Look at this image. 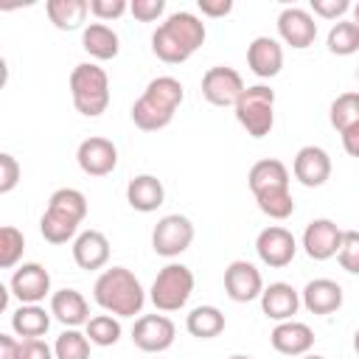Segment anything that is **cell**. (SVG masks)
<instances>
[{
	"label": "cell",
	"instance_id": "6da1fadb",
	"mask_svg": "<svg viewBox=\"0 0 359 359\" xmlns=\"http://www.w3.org/2000/svg\"><path fill=\"white\" fill-rule=\"evenodd\" d=\"M205 22L194 11H174L151 34V53L165 65L188 62L205 45Z\"/></svg>",
	"mask_w": 359,
	"mask_h": 359
},
{
	"label": "cell",
	"instance_id": "7a4b0ae2",
	"mask_svg": "<svg viewBox=\"0 0 359 359\" xmlns=\"http://www.w3.org/2000/svg\"><path fill=\"white\" fill-rule=\"evenodd\" d=\"M185 98V90L180 79L174 76H157L146 84L143 95L132 104V123L143 132L165 129L174 121V112L180 109Z\"/></svg>",
	"mask_w": 359,
	"mask_h": 359
},
{
	"label": "cell",
	"instance_id": "3957f363",
	"mask_svg": "<svg viewBox=\"0 0 359 359\" xmlns=\"http://www.w3.org/2000/svg\"><path fill=\"white\" fill-rule=\"evenodd\" d=\"M93 297L107 314H115V317H135L143 311V303H146V292L140 280L126 266L104 269L95 278Z\"/></svg>",
	"mask_w": 359,
	"mask_h": 359
},
{
	"label": "cell",
	"instance_id": "277c9868",
	"mask_svg": "<svg viewBox=\"0 0 359 359\" xmlns=\"http://www.w3.org/2000/svg\"><path fill=\"white\" fill-rule=\"evenodd\" d=\"M84 216H87V196L79 188H59L48 199V208L39 219V233L50 244H67L70 238H76Z\"/></svg>",
	"mask_w": 359,
	"mask_h": 359
},
{
	"label": "cell",
	"instance_id": "5b68a950",
	"mask_svg": "<svg viewBox=\"0 0 359 359\" xmlns=\"http://www.w3.org/2000/svg\"><path fill=\"white\" fill-rule=\"evenodd\" d=\"M70 98H73V107L87 118H98L101 112H107V107H109L107 70L93 62L76 65L70 73Z\"/></svg>",
	"mask_w": 359,
	"mask_h": 359
},
{
	"label": "cell",
	"instance_id": "8992f818",
	"mask_svg": "<svg viewBox=\"0 0 359 359\" xmlns=\"http://www.w3.org/2000/svg\"><path fill=\"white\" fill-rule=\"evenodd\" d=\"M236 109V121L247 129L250 137H266L275 123V90L266 84H252L241 93Z\"/></svg>",
	"mask_w": 359,
	"mask_h": 359
},
{
	"label": "cell",
	"instance_id": "52a82bcc",
	"mask_svg": "<svg viewBox=\"0 0 359 359\" xmlns=\"http://www.w3.org/2000/svg\"><path fill=\"white\" fill-rule=\"evenodd\" d=\"M191 292H194V272L185 264H165L149 289V300L154 303L157 311H180L188 303Z\"/></svg>",
	"mask_w": 359,
	"mask_h": 359
},
{
	"label": "cell",
	"instance_id": "ba28073f",
	"mask_svg": "<svg viewBox=\"0 0 359 359\" xmlns=\"http://www.w3.org/2000/svg\"><path fill=\"white\" fill-rule=\"evenodd\" d=\"M194 241V222L180 213L163 216L154 230H151V250L163 258H177L182 255Z\"/></svg>",
	"mask_w": 359,
	"mask_h": 359
},
{
	"label": "cell",
	"instance_id": "9c48e42d",
	"mask_svg": "<svg viewBox=\"0 0 359 359\" xmlns=\"http://www.w3.org/2000/svg\"><path fill=\"white\" fill-rule=\"evenodd\" d=\"M244 90L247 87H244L241 73L227 67V65L208 67L205 76H202V95L213 107H236Z\"/></svg>",
	"mask_w": 359,
	"mask_h": 359
},
{
	"label": "cell",
	"instance_id": "30bf717a",
	"mask_svg": "<svg viewBox=\"0 0 359 359\" xmlns=\"http://www.w3.org/2000/svg\"><path fill=\"white\" fill-rule=\"evenodd\" d=\"M177 325L165 314H143L132 325V342L143 353H163L174 345Z\"/></svg>",
	"mask_w": 359,
	"mask_h": 359
},
{
	"label": "cell",
	"instance_id": "8fae6325",
	"mask_svg": "<svg viewBox=\"0 0 359 359\" xmlns=\"http://www.w3.org/2000/svg\"><path fill=\"white\" fill-rule=\"evenodd\" d=\"M255 252H258V258H261L266 266L280 269V266H289V264H292V258H294V252H297V241H294V236H292L286 227L269 224V227H264V230L258 233V238H255Z\"/></svg>",
	"mask_w": 359,
	"mask_h": 359
},
{
	"label": "cell",
	"instance_id": "7c38bea8",
	"mask_svg": "<svg viewBox=\"0 0 359 359\" xmlns=\"http://www.w3.org/2000/svg\"><path fill=\"white\" fill-rule=\"evenodd\" d=\"M76 163L79 168L87 174V177H107L115 171L118 165V149L109 137H87L79 143V151H76Z\"/></svg>",
	"mask_w": 359,
	"mask_h": 359
},
{
	"label": "cell",
	"instance_id": "4fadbf2b",
	"mask_svg": "<svg viewBox=\"0 0 359 359\" xmlns=\"http://www.w3.org/2000/svg\"><path fill=\"white\" fill-rule=\"evenodd\" d=\"M342 233L345 230H339L337 222H331V219H311L306 224V230H303V250H306V255L314 258V261L334 258L339 252V247H342Z\"/></svg>",
	"mask_w": 359,
	"mask_h": 359
},
{
	"label": "cell",
	"instance_id": "5bb4252c",
	"mask_svg": "<svg viewBox=\"0 0 359 359\" xmlns=\"http://www.w3.org/2000/svg\"><path fill=\"white\" fill-rule=\"evenodd\" d=\"M278 34L286 45L303 50L309 45H314L317 39V22H314V14L300 8V6H286L280 14H278Z\"/></svg>",
	"mask_w": 359,
	"mask_h": 359
},
{
	"label": "cell",
	"instance_id": "9a60e30c",
	"mask_svg": "<svg viewBox=\"0 0 359 359\" xmlns=\"http://www.w3.org/2000/svg\"><path fill=\"white\" fill-rule=\"evenodd\" d=\"M8 289L20 303H39L50 294V272L36 261L22 264L14 269Z\"/></svg>",
	"mask_w": 359,
	"mask_h": 359
},
{
	"label": "cell",
	"instance_id": "2e32d148",
	"mask_svg": "<svg viewBox=\"0 0 359 359\" xmlns=\"http://www.w3.org/2000/svg\"><path fill=\"white\" fill-rule=\"evenodd\" d=\"M224 292L236 303L258 300L264 292V278L250 261H230L224 269Z\"/></svg>",
	"mask_w": 359,
	"mask_h": 359
},
{
	"label": "cell",
	"instance_id": "e0dca14e",
	"mask_svg": "<svg viewBox=\"0 0 359 359\" xmlns=\"http://www.w3.org/2000/svg\"><path fill=\"white\" fill-rule=\"evenodd\" d=\"M292 171H294V180L306 188H320L328 182L331 177V157L325 149L320 146H303L297 154H294V163H292Z\"/></svg>",
	"mask_w": 359,
	"mask_h": 359
},
{
	"label": "cell",
	"instance_id": "ac0fdd59",
	"mask_svg": "<svg viewBox=\"0 0 359 359\" xmlns=\"http://www.w3.org/2000/svg\"><path fill=\"white\" fill-rule=\"evenodd\" d=\"M258 300H261V311L275 323L294 320V314L300 309V292L292 283H283V280H275V283L264 286Z\"/></svg>",
	"mask_w": 359,
	"mask_h": 359
},
{
	"label": "cell",
	"instance_id": "d6986e66",
	"mask_svg": "<svg viewBox=\"0 0 359 359\" xmlns=\"http://www.w3.org/2000/svg\"><path fill=\"white\" fill-rule=\"evenodd\" d=\"M269 342L278 353L283 356H306L314 345V331L306 325V323H297V320H286V323H278L269 334Z\"/></svg>",
	"mask_w": 359,
	"mask_h": 359
},
{
	"label": "cell",
	"instance_id": "ffe728a7",
	"mask_svg": "<svg viewBox=\"0 0 359 359\" xmlns=\"http://www.w3.org/2000/svg\"><path fill=\"white\" fill-rule=\"evenodd\" d=\"M73 261L79 269H101L109 261V238L101 230H84L73 238Z\"/></svg>",
	"mask_w": 359,
	"mask_h": 359
},
{
	"label": "cell",
	"instance_id": "44dd1931",
	"mask_svg": "<svg viewBox=\"0 0 359 359\" xmlns=\"http://www.w3.org/2000/svg\"><path fill=\"white\" fill-rule=\"evenodd\" d=\"M247 65L258 79H272L283 67V48L272 36H255L247 48Z\"/></svg>",
	"mask_w": 359,
	"mask_h": 359
},
{
	"label": "cell",
	"instance_id": "7402d4cb",
	"mask_svg": "<svg viewBox=\"0 0 359 359\" xmlns=\"http://www.w3.org/2000/svg\"><path fill=\"white\" fill-rule=\"evenodd\" d=\"M300 303L311 314H334L342 306V286L331 278H314L300 292Z\"/></svg>",
	"mask_w": 359,
	"mask_h": 359
},
{
	"label": "cell",
	"instance_id": "603a6c76",
	"mask_svg": "<svg viewBox=\"0 0 359 359\" xmlns=\"http://www.w3.org/2000/svg\"><path fill=\"white\" fill-rule=\"evenodd\" d=\"M50 314L65 328H79L90 323V303L79 289H59L50 294Z\"/></svg>",
	"mask_w": 359,
	"mask_h": 359
},
{
	"label": "cell",
	"instance_id": "cb8c5ba5",
	"mask_svg": "<svg viewBox=\"0 0 359 359\" xmlns=\"http://www.w3.org/2000/svg\"><path fill=\"white\" fill-rule=\"evenodd\" d=\"M126 202L140 213H151L165 202V188L154 174H137L126 185Z\"/></svg>",
	"mask_w": 359,
	"mask_h": 359
},
{
	"label": "cell",
	"instance_id": "d4e9b609",
	"mask_svg": "<svg viewBox=\"0 0 359 359\" xmlns=\"http://www.w3.org/2000/svg\"><path fill=\"white\" fill-rule=\"evenodd\" d=\"M11 328L20 339H42L50 328V311H45L39 303H20V309L11 314Z\"/></svg>",
	"mask_w": 359,
	"mask_h": 359
},
{
	"label": "cell",
	"instance_id": "484cf974",
	"mask_svg": "<svg viewBox=\"0 0 359 359\" xmlns=\"http://www.w3.org/2000/svg\"><path fill=\"white\" fill-rule=\"evenodd\" d=\"M81 48L98 59V62H107V59H115L118 50H121V39L118 34L104 25V22H90L84 31H81Z\"/></svg>",
	"mask_w": 359,
	"mask_h": 359
},
{
	"label": "cell",
	"instance_id": "4316f807",
	"mask_svg": "<svg viewBox=\"0 0 359 359\" xmlns=\"http://www.w3.org/2000/svg\"><path fill=\"white\" fill-rule=\"evenodd\" d=\"M250 191L252 196L261 194V191H269V188H289V168L275 160V157H266V160H258L252 168H250Z\"/></svg>",
	"mask_w": 359,
	"mask_h": 359
},
{
	"label": "cell",
	"instance_id": "83f0119b",
	"mask_svg": "<svg viewBox=\"0 0 359 359\" xmlns=\"http://www.w3.org/2000/svg\"><path fill=\"white\" fill-rule=\"evenodd\" d=\"M45 11H48V20L59 31H76L84 25L90 14V3L87 0H48Z\"/></svg>",
	"mask_w": 359,
	"mask_h": 359
},
{
	"label": "cell",
	"instance_id": "f1b7e54d",
	"mask_svg": "<svg viewBox=\"0 0 359 359\" xmlns=\"http://www.w3.org/2000/svg\"><path fill=\"white\" fill-rule=\"evenodd\" d=\"M185 328L196 339H213L224 331V314L216 306H196L185 317Z\"/></svg>",
	"mask_w": 359,
	"mask_h": 359
},
{
	"label": "cell",
	"instance_id": "f546056e",
	"mask_svg": "<svg viewBox=\"0 0 359 359\" xmlns=\"http://www.w3.org/2000/svg\"><path fill=\"white\" fill-rule=\"evenodd\" d=\"M255 202H258V210L269 219H289L294 213V199H292V191L289 188H269V191H261L255 194Z\"/></svg>",
	"mask_w": 359,
	"mask_h": 359
},
{
	"label": "cell",
	"instance_id": "4dcf8cb0",
	"mask_svg": "<svg viewBox=\"0 0 359 359\" xmlns=\"http://www.w3.org/2000/svg\"><path fill=\"white\" fill-rule=\"evenodd\" d=\"M328 50L337 56H351L359 50V25L353 20H339L331 25L328 39H325Z\"/></svg>",
	"mask_w": 359,
	"mask_h": 359
},
{
	"label": "cell",
	"instance_id": "1f68e13d",
	"mask_svg": "<svg viewBox=\"0 0 359 359\" xmlns=\"http://www.w3.org/2000/svg\"><path fill=\"white\" fill-rule=\"evenodd\" d=\"M328 121L331 126L342 135L345 129L356 126L359 123V93H342L331 101V109H328Z\"/></svg>",
	"mask_w": 359,
	"mask_h": 359
},
{
	"label": "cell",
	"instance_id": "d6a6232c",
	"mask_svg": "<svg viewBox=\"0 0 359 359\" xmlns=\"http://www.w3.org/2000/svg\"><path fill=\"white\" fill-rule=\"evenodd\" d=\"M90 337L81 334L79 328H65L56 342H53V356L56 359H90Z\"/></svg>",
	"mask_w": 359,
	"mask_h": 359
},
{
	"label": "cell",
	"instance_id": "836d02e7",
	"mask_svg": "<svg viewBox=\"0 0 359 359\" xmlns=\"http://www.w3.org/2000/svg\"><path fill=\"white\" fill-rule=\"evenodd\" d=\"M84 328H87L84 334L90 337V342L98 348H109L121 339V323L115 314H95V317H90V323Z\"/></svg>",
	"mask_w": 359,
	"mask_h": 359
},
{
	"label": "cell",
	"instance_id": "e575fe53",
	"mask_svg": "<svg viewBox=\"0 0 359 359\" xmlns=\"http://www.w3.org/2000/svg\"><path fill=\"white\" fill-rule=\"evenodd\" d=\"M22 250H25V236L11 224L0 227V269L17 266V261L22 258Z\"/></svg>",
	"mask_w": 359,
	"mask_h": 359
},
{
	"label": "cell",
	"instance_id": "d590c367",
	"mask_svg": "<svg viewBox=\"0 0 359 359\" xmlns=\"http://www.w3.org/2000/svg\"><path fill=\"white\" fill-rule=\"evenodd\" d=\"M337 261L345 272L359 275V230H345L342 233V247L337 252Z\"/></svg>",
	"mask_w": 359,
	"mask_h": 359
},
{
	"label": "cell",
	"instance_id": "8d00e7d4",
	"mask_svg": "<svg viewBox=\"0 0 359 359\" xmlns=\"http://www.w3.org/2000/svg\"><path fill=\"white\" fill-rule=\"evenodd\" d=\"M20 177H22V168H20L17 157L3 151L0 154V194H11L20 182Z\"/></svg>",
	"mask_w": 359,
	"mask_h": 359
},
{
	"label": "cell",
	"instance_id": "74e56055",
	"mask_svg": "<svg viewBox=\"0 0 359 359\" xmlns=\"http://www.w3.org/2000/svg\"><path fill=\"white\" fill-rule=\"evenodd\" d=\"M129 11V3L126 0H90V14L101 22L107 20H118Z\"/></svg>",
	"mask_w": 359,
	"mask_h": 359
},
{
	"label": "cell",
	"instance_id": "f35d334b",
	"mask_svg": "<svg viewBox=\"0 0 359 359\" xmlns=\"http://www.w3.org/2000/svg\"><path fill=\"white\" fill-rule=\"evenodd\" d=\"M129 11L140 22H154L165 11V0H132L129 3Z\"/></svg>",
	"mask_w": 359,
	"mask_h": 359
},
{
	"label": "cell",
	"instance_id": "ab89813d",
	"mask_svg": "<svg viewBox=\"0 0 359 359\" xmlns=\"http://www.w3.org/2000/svg\"><path fill=\"white\" fill-rule=\"evenodd\" d=\"M351 8L348 0H311V11L314 17H323V20H342V14Z\"/></svg>",
	"mask_w": 359,
	"mask_h": 359
},
{
	"label": "cell",
	"instance_id": "60d3db41",
	"mask_svg": "<svg viewBox=\"0 0 359 359\" xmlns=\"http://www.w3.org/2000/svg\"><path fill=\"white\" fill-rule=\"evenodd\" d=\"M17 359H56V356H53V348L45 339H20Z\"/></svg>",
	"mask_w": 359,
	"mask_h": 359
},
{
	"label": "cell",
	"instance_id": "b9f144b4",
	"mask_svg": "<svg viewBox=\"0 0 359 359\" xmlns=\"http://www.w3.org/2000/svg\"><path fill=\"white\" fill-rule=\"evenodd\" d=\"M196 6L205 17H227L233 11V0H199Z\"/></svg>",
	"mask_w": 359,
	"mask_h": 359
},
{
	"label": "cell",
	"instance_id": "7bdbcfd3",
	"mask_svg": "<svg viewBox=\"0 0 359 359\" xmlns=\"http://www.w3.org/2000/svg\"><path fill=\"white\" fill-rule=\"evenodd\" d=\"M342 149H345L351 157H359V123L342 132Z\"/></svg>",
	"mask_w": 359,
	"mask_h": 359
},
{
	"label": "cell",
	"instance_id": "ee69618b",
	"mask_svg": "<svg viewBox=\"0 0 359 359\" xmlns=\"http://www.w3.org/2000/svg\"><path fill=\"white\" fill-rule=\"evenodd\" d=\"M20 353V339H14L11 334H0V359H17Z\"/></svg>",
	"mask_w": 359,
	"mask_h": 359
},
{
	"label": "cell",
	"instance_id": "f6af8a7d",
	"mask_svg": "<svg viewBox=\"0 0 359 359\" xmlns=\"http://www.w3.org/2000/svg\"><path fill=\"white\" fill-rule=\"evenodd\" d=\"M353 351L359 353V328H356V334H353Z\"/></svg>",
	"mask_w": 359,
	"mask_h": 359
},
{
	"label": "cell",
	"instance_id": "bcb514c9",
	"mask_svg": "<svg viewBox=\"0 0 359 359\" xmlns=\"http://www.w3.org/2000/svg\"><path fill=\"white\" fill-rule=\"evenodd\" d=\"M353 22H356V25H359V3H356V6H353Z\"/></svg>",
	"mask_w": 359,
	"mask_h": 359
},
{
	"label": "cell",
	"instance_id": "7dc6e473",
	"mask_svg": "<svg viewBox=\"0 0 359 359\" xmlns=\"http://www.w3.org/2000/svg\"><path fill=\"white\" fill-rule=\"evenodd\" d=\"M227 359H252V356H247V353H233V356H227Z\"/></svg>",
	"mask_w": 359,
	"mask_h": 359
},
{
	"label": "cell",
	"instance_id": "c3c4849f",
	"mask_svg": "<svg viewBox=\"0 0 359 359\" xmlns=\"http://www.w3.org/2000/svg\"><path fill=\"white\" fill-rule=\"evenodd\" d=\"M300 359H325V356H320V353H306V356H300Z\"/></svg>",
	"mask_w": 359,
	"mask_h": 359
},
{
	"label": "cell",
	"instance_id": "681fc988",
	"mask_svg": "<svg viewBox=\"0 0 359 359\" xmlns=\"http://www.w3.org/2000/svg\"><path fill=\"white\" fill-rule=\"evenodd\" d=\"M356 81H359V67H356Z\"/></svg>",
	"mask_w": 359,
	"mask_h": 359
}]
</instances>
